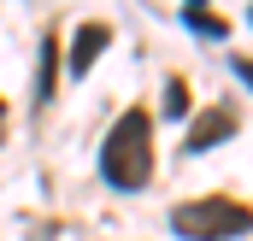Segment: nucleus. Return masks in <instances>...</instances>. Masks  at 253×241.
<instances>
[{
    "label": "nucleus",
    "mask_w": 253,
    "mask_h": 241,
    "mask_svg": "<svg viewBox=\"0 0 253 241\" xmlns=\"http://www.w3.org/2000/svg\"><path fill=\"white\" fill-rule=\"evenodd\" d=\"M100 177L118 194L147 188V177H153V118L141 106H129L124 118L106 129V141H100Z\"/></svg>",
    "instance_id": "1"
},
{
    "label": "nucleus",
    "mask_w": 253,
    "mask_h": 241,
    "mask_svg": "<svg viewBox=\"0 0 253 241\" xmlns=\"http://www.w3.org/2000/svg\"><path fill=\"white\" fill-rule=\"evenodd\" d=\"M171 236H183V241H236V236H253V206L218 200V194L189 200V206L171 212Z\"/></svg>",
    "instance_id": "2"
},
{
    "label": "nucleus",
    "mask_w": 253,
    "mask_h": 241,
    "mask_svg": "<svg viewBox=\"0 0 253 241\" xmlns=\"http://www.w3.org/2000/svg\"><path fill=\"white\" fill-rule=\"evenodd\" d=\"M106 41H112V30H106V24H83V30L71 36V47H65V71L83 82V77L94 71V59H100V47H106Z\"/></svg>",
    "instance_id": "3"
},
{
    "label": "nucleus",
    "mask_w": 253,
    "mask_h": 241,
    "mask_svg": "<svg viewBox=\"0 0 253 241\" xmlns=\"http://www.w3.org/2000/svg\"><path fill=\"white\" fill-rule=\"evenodd\" d=\"M230 135H236V112H230V106H224V112L212 106V112H200V118L189 123V141H183V147H189V153H212V147L230 141Z\"/></svg>",
    "instance_id": "4"
},
{
    "label": "nucleus",
    "mask_w": 253,
    "mask_h": 241,
    "mask_svg": "<svg viewBox=\"0 0 253 241\" xmlns=\"http://www.w3.org/2000/svg\"><path fill=\"white\" fill-rule=\"evenodd\" d=\"M183 18H189V30H200V36H218V41H224V18H212L200 0H189V12H183Z\"/></svg>",
    "instance_id": "5"
},
{
    "label": "nucleus",
    "mask_w": 253,
    "mask_h": 241,
    "mask_svg": "<svg viewBox=\"0 0 253 241\" xmlns=\"http://www.w3.org/2000/svg\"><path fill=\"white\" fill-rule=\"evenodd\" d=\"M165 118H171V123H183V118H189V88H183L177 77L165 82Z\"/></svg>",
    "instance_id": "6"
},
{
    "label": "nucleus",
    "mask_w": 253,
    "mask_h": 241,
    "mask_svg": "<svg viewBox=\"0 0 253 241\" xmlns=\"http://www.w3.org/2000/svg\"><path fill=\"white\" fill-rule=\"evenodd\" d=\"M53 65H59V53H53V41H47V47H42V77H36V94H42V100L53 94Z\"/></svg>",
    "instance_id": "7"
},
{
    "label": "nucleus",
    "mask_w": 253,
    "mask_h": 241,
    "mask_svg": "<svg viewBox=\"0 0 253 241\" xmlns=\"http://www.w3.org/2000/svg\"><path fill=\"white\" fill-rule=\"evenodd\" d=\"M236 77H242V82L253 88V59H236Z\"/></svg>",
    "instance_id": "8"
},
{
    "label": "nucleus",
    "mask_w": 253,
    "mask_h": 241,
    "mask_svg": "<svg viewBox=\"0 0 253 241\" xmlns=\"http://www.w3.org/2000/svg\"><path fill=\"white\" fill-rule=\"evenodd\" d=\"M0 123H6V112H0Z\"/></svg>",
    "instance_id": "9"
},
{
    "label": "nucleus",
    "mask_w": 253,
    "mask_h": 241,
    "mask_svg": "<svg viewBox=\"0 0 253 241\" xmlns=\"http://www.w3.org/2000/svg\"><path fill=\"white\" fill-rule=\"evenodd\" d=\"M248 18H253V12H248Z\"/></svg>",
    "instance_id": "10"
}]
</instances>
